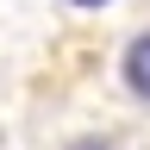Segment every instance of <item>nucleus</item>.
I'll use <instances>...</instances> for the list:
<instances>
[{
    "instance_id": "nucleus-3",
    "label": "nucleus",
    "mask_w": 150,
    "mask_h": 150,
    "mask_svg": "<svg viewBox=\"0 0 150 150\" xmlns=\"http://www.w3.org/2000/svg\"><path fill=\"white\" fill-rule=\"evenodd\" d=\"M69 6H88V13H94V6H106V0H69Z\"/></svg>"
},
{
    "instance_id": "nucleus-2",
    "label": "nucleus",
    "mask_w": 150,
    "mask_h": 150,
    "mask_svg": "<svg viewBox=\"0 0 150 150\" xmlns=\"http://www.w3.org/2000/svg\"><path fill=\"white\" fill-rule=\"evenodd\" d=\"M69 150H119V144H112V138H75Z\"/></svg>"
},
{
    "instance_id": "nucleus-1",
    "label": "nucleus",
    "mask_w": 150,
    "mask_h": 150,
    "mask_svg": "<svg viewBox=\"0 0 150 150\" xmlns=\"http://www.w3.org/2000/svg\"><path fill=\"white\" fill-rule=\"evenodd\" d=\"M119 81H125L131 100L150 106V31H138V38L125 44V56H119Z\"/></svg>"
}]
</instances>
